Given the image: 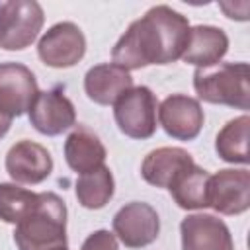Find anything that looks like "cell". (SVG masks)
<instances>
[{
	"label": "cell",
	"instance_id": "1",
	"mask_svg": "<svg viewBox=\"0 0 250 250\" xmlns=\"http://www.w3.org/2000/svg\"><path fill=\"white\" fill-rule=\"evenodd\" d=\"M189 29L186 16L164 4L154 6L119 37L111 51V61L125 70L174 62L186 51Z\"/></svg>",
	"mask_w": 250,
	"mask_h": 250
},
{
	"label": "cell",
	"instance_id": "2",
	"mask_svg": "<svg viewBox=\"0 0 250 250\" xmlns=\"http://www.w3.org/2000/svg\"><path fill=\"white\" fill-rule=\"evenodd\" d=\"M14 240L20 250H68L64 201L53 191H41L37 207L16 225Z\"/></svg>",
	"mask_w": 250,
	"mask_h": 250
},
{
	"label": "cell",
	"instance_id": "3",
	"mask_svg": "<svg viewBox=\"0 0 250 250\" xmlns=\"http://www.w3.org/2000/svg\"><path fill=\"white\" fill-rule=\"evenodd\" d=\"M248 76L250 68L246 62H221L209 68H195L193 88L197 98L207 104L230 105L246 111L250 107Z\"/></svg>",
	"mask_w": 250,
	"mask_h": 250
},
{
	"label": "cell",
	"instance_id": "4",
	"mask_svg": "<svg viewBox=\"0 0 250 250\" xmlns=\"http://www.w3.org/2000/svg\"><path fill=\"white\" fill-rule=\"evenodd\" d=\"M45 21L43 8L35 0H10L0 4V49L21 51L29 47Z\"/></svg>",
	"mask_w": 250,
	"mask_h": 250
},
{
	"label": "cell",
	"instance_id": "5",
	"mask_svg": "<svg viewBox=\"0 0 250 250\" xmlns=\"http://www.w3.org/2000/svg\"><path fill=\"white\" fill-rule=\"evenodd\" d=\"M156 96L146 86L131 88L113 104L115 123L131 139H148L156 133Z\"/></svg>",
	"mask_w": 250,
	"mask_h": 250
},
{
	"label": "cell",
	"instance_id": "6",
	"mask_svg": "<svg viewBox=\"0 0 250 250\" xmlns=\"http://www.w3.org/2000/svg\"><path fill=\"white\" fill-rule=\"evenodd\" d=\"M86 53L82 29L72 21H59L49 27L37 43L39 59L53 68H70Z\"/></svg>",
	"mask_w": 250,
	"mask_h": 250
},
{
	"label": "cell",
	"instance_id": "7",
	"mask_svg": "<svg viewBox=\"0 0 250 250\" xmlns=\"http://www.w3.org/2000/svg\"><path fill=\"white\" fill-rule=\"evenodd\" d=\"M158 213L145 201H131L123 205L113 217V234L127 248L148 246L158 238Z\"/></svg>",
	"mask_w": 250,
	"mask_h": 250
},
{
	"label": "cell",
	"instance_id": "8",
	"mask_svg": "<svg viewBox=\"0 0 250 250\" xmlns=\"http://www.w3.org/2000/svg\"><path fill=\"white\" fill-rule=\"evenodd\" d=\"M39 94L33 72L20 62H0V113L14 119L29 111Z\"/></svg>",
	"mask_w": 250,
	"mask_h": 250
},
{
	"label": "cell",
	"instance_id": "9",
	"mask_svg": "<svg viewBox=\"0 0 250 250\" xmlns=\"http://www.w3.org/2000/svg\"><path fill=\"white\" fill-rule=\"evenodd\" d=\"M207 203L221 215H240L250 207V172L219 170L209 176Z\"/></svg>",
	"mask_w": 250,
	"mask_h": 250
},
{
	"label": "cell",
	"instance_id": "10",
	"mask_svg": "<svg viewBox=\"0 0 250 250\" xmlns=\"http://www.w3.org/2000/svg\"><path fill=\"white\" fill-rule=\"evenodd\" d=\"M158 119L166 135L178 141H193L205 121L203 109L195 98L172 94L158 105Z\"/></svg>",
	"mask_w": 250,
	"mask_h": 250
},
{
	"label": "cell",
	"instance_id": "11",
	"mask_svg": "<svg viewBox=\"0 0 250 250\" xmlns=\"http://www.w3.org/2000/svg\"><path fill=\"white\" fill-rule=\"evenodd\" d=\"M27 113L29 123L47 137L61 135L76 123L74 105L59 88L39 92Z\"/></svg>",
	"mask_w": 250,
	"mask_h": 250
},
{
	"label": "cell",
	"instance_id": "12",
	"mask_svg": "<svg viewBox=\"0 0 250 250\" xmlns=\"http://www.w3.org/2000/svg\"><path fill=\"white\" fill-rule=\"evenodd\" d=\"M53 170L49 150L33 141L16 143L6 154V172L16 184H41Z\"/></svg>",
	"mask_w": 250,
	"mask_h": 250
},
{
	"label": "cell",
	"instance_id": "13",
	"mask_svg": "<svg viewBox=\"0 0 250 250\" xmlns=\"http://www.w3.org/2000/svg\"><path fill=\"white\" fill-rule=\"evenodd\" d=\"M182 250H234L229 227L205 213L188 215L180 223Z\"/></svg>",
	"mask_w": 250,
	"mask_h": 250
},
{
	"label": "cell",
	"instance_id": "14",
	"mask_svg": "<svg viewBox=\"0 0 250 250\" xmlns=\"http://www.w3.org/2000/svg\"><path fill=\"white\" fill-rule=\"evenodd\" d=\"M131 88H133V76L129 74V70L113 62L96 64L84 76L86 96L94 104H100V105L115 104Z\"/></svg>",
	"mask_w": 250,
	"mask_h": 250
},
{
	"label": "cell",
	"instance_id": "15",
	"mask_svg": "<svg viewBox=\"0 0 250 250\" xmlns=\"http://www.w3.org/2000/svg\"><path fill=\"white\" fill-rule=\"evenodd\" d=\"M191 164L193 158L188 150L180 146H160L145 156L141 164V176L150 186L168 189L172 182Z\"/></svg>",
	"mask_w": 250,
	"mask_h": 250
},
{
	"label": "cell",
	"instance_id": "16",
	"mask_svg": "<svg viewBox=\"0 0 250 250\" xmlns=\"http://www.w3.org/2000/svg\"><path fill=\"white\" fill-rule=\"evenodd\" d=\"M229 51V37L221 27L215 25H195L189 29V39L182 59L197 68H209L219 64V61Z\"/></svg>",
	"mask_w": 250,
	"mask_h": 250
},
{
	"label": "cell",
	"instance_id": "17",
	"mask_svg": "<svg viewBox=\"0 0 250 250\" xmlns=\"http://www.w3.org/2000/svg\"><path fill=\"white\" fill-rule=\"evenodd\" d=\"M105 156L107 152L100 137L84 125H78L64 141V160L76 174H86L104 166Z\"/></svg>",
	"mask_w": 250,
	"mask_h": 250
},
{
	"label": "cell",
	"instance_id": "18",
	"mask_svg": "<svg viewBox=\"0 0 250 250\" xmlns=\"http://www.w3.org/2000/svg\"><path fill=\"white\" fill-rule=\"evenodd\" d=\"M209 172L199 168L195 162L186 168L168 188L174 201L182 209H205L207 203V186H209Z\"/></svg>",
	"mask_w": 250,
	"mask_h": 250
},
{
	"label": "cell",
	"instance_id": "19",
	"mask_svg": "<svg viewBox=\"0 0 250 250\" xmlns=\"http://www.w3.org/2000/svg\"><path fill=\"white\" fill-rule=\"evenodd\" d=\"M248 127L250 117L244 113L230 119L217 135L215 150L219 158L230 164H248Z\"/></svg>",
	"mask_w": 250,
	"mask_h": 250
},
{
	"label": "cell",
	"instance_id": "20",
	"mask_svg": "<svg viewBox=\"0 0 250 250\" xmlns=\"http://www.w3.org/2000/svg\"><path fill=\"white\" fill-rule=\"evenodd\" d=\"M113 176L107 166H100L92 172L80 174L76 180L78 203L86 209H102L113 197Z\"/></svg>",
	"mask_w": 250,
	"mask_h": 250
},
{
	"label": "cell",
	"instance_id": "21",
	"mask_svg": "<svg viewBox=\"0 0 250 250\" xmlns=\"http://www.w3.org/2000/svg\"><path fill=\"white\" fill-rule=\"evenodd\" d=\"M39 201V193L20 188L16 184H0V219L18 225L23 221Z\"/></svg>",
	"mask_w": 250,
	"mask_h": 250
},
{
	"label": "cell",
	"instance_id": "22",
	"mask_svg": "<svg viewBox=\"0 0 250 250\" xmlns=\"http://www.w3.org/2000/svg\"><path fill=\"white\" fill-rule=\"evenodd\" d=\"M80 250H119L117 238L109 230H94L84 242Z\"/></svg>",
	"mask_w": 250,
	"mask_h": 250
},
{
	"label": "cell",
	"instance_id": "23",
	"mask_svg": "<svg viewBox=\"0 0 250 250\" xmlns=\"http://www.w3.org/2000/svg\"><path fill=\"white\" fill-rule=\"evenodd\" d=\"M10 125H12V119L0 113V139H2V137H4L6 133H8V129H10Z\"/></svg>",
	"mask_w": 250,
	"mask_h": 250
}]
</instances>
